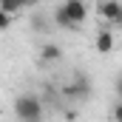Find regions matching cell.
<instances>
[{"mask_svg": "<svg viewBox=\"0 0 122 122\" xmlns=\"http://www.w3.org/2000/svg\"><path fill=\"white\" fill-rule=\"evenodd\" d=\"M20 9H23L20 0H0V11H6V14H11V17H14Z\"/></svg>", "mask_w": 122, "mask_h": 122, "instance_id": "52a82bcc", "label": "cell"}, {"mask_svg": "<svg viewBox=\"0 0 122 122\" xmlns=\"http://www.w3.org/2000/svg\"><path fill=\"white\" fill-rule=\"evenodd\" d=\"M97 11H99V17H102L105 23H111L114 29L122 26V3L119 0H99Z\"/></svg>", "mask_w": 122, "mask_h": 122, "instance_id": "277c9868", "label": "cell"}, {"mask_svg": "<svg viewBox=\"0 0 122 122\" xmlns=\"http://www.w3.org/2000/svg\"><path fill=\"white\" fill-rule=\"evenodd\" d=\"M37 3H40V0H20V6H23V9H34Z\"/></svg>", "mask_w": 122, "mask_h": 122, "instance_id": "30bf717a", "label": "cell"}, {"mask_svg": "<svg viewBox=\"0 0 122 122\" xmlns=\"http://www.w3.org/2000/svg\"><path fill=\"white\" fill-rule=\"evenodd\" d=\"M60 57H62V48L57 43H46L40 48V62L43 65H54V62H60Z\"/></svg>", "mask_w": 122, "mask_h": 122, "instance_id": "5b68a950", "label": "cell"}, {"mask_svg": "<svg viewBox=\"0 0 122 122\" xmlns=\"http://www.w3.org/2000/svg\"><path fill=\"white\" fill-rule=\"evenodd\" d=\"M11 20H14L11 14H6V11H0V31H9V29H11Z\"/></svg>", "mask_w": 122, "mask_h": 122, "instance_id": "ba28073f", "label": "cell"}, {"mask_svg": "<svg viewBox=\"0 0 122 122\" xmlns=\"http://www.w3.org/2000/svg\"><path fill=\"white\" fill-rule=\"evenodd\" d=\"M85 20H88V3L85 0H62L51 14V23L60 26V29H68V31L80 29Z\"/></svg>", "mask_w": 122, "mask_h": 122, "instance_id": "6da1fadb", "label": "cell"}, {"mask_svg": "<svg viewBox=\"0 0 122 122\" xmlns=\"http://www.w3.org/2000/svg\"><path fill=\"white\" fill-rule=\"evenodd\" d=\"M65 94H68V99H88V97H91V77H88L85 71H77L74 80L68 82Z\"/></svg>", "mask_w": 122, "mask_h": 122, "instance_id": "3957f363", "label": "cell"}, {"mask_svg": "<svg viewBox=\"0 0 122 122\" xmlns=\"http://www.w3.org/2000/svg\"><path fill=\"white\" fill-rule=\"evenodd\" d=\"M34 29H37V31H48V20L37 14V17H34Z\"/></svg>", "mask_w": 122, "mask_h": 122, "instance_id": "9c48e42d", "label": "cell"}, {"mask_svg": "<svg viewBox=\"0 0 122 122\" xmlns=\"http://www.w3.org/2000/svg\"><path fill=\"white\" fill-rule=\"evenodd\" d=\"M94 46H97V51H99V54H111V51H114V31H108V29L97 31Z\"/></svg>", "mask_w": 122, "mask_h": 122, "instance_id": "8992f818", "label": "cell"}, {"mask_svg": "<svg viewBox=\"0 0 122 122\" xmlns=\"http://www.w3.org/2000/svg\"><path fill=\"white\" fill-rule=\"evenodd\" d=\"M14 117L20 122H43L46 117V105H43V99L37 97V94H17V99H14Z\"/></svg>", "mask_w": 122, "mask_h": 122, "instance_id": "7a4b0ae2", "label": "cell"}]
</instances>
